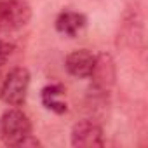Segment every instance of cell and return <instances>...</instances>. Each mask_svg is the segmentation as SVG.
<instances>
[{
    "instance_id": "obj_2",
    "label": "cell",
    "mask_w": 148,
    "mask_h": 148,
    "mask_svg": "<svg viewBox=\"0 0 148 148\" xmlns=\"http://www.w3.org/2000/svg\"><path fill=\"white\" fill-rule=\"evenodd\" d=\"M30 71L25 66L12 68L2 84L0 98L9 106H23L26 103L28 89H30Z\"/></svg>"
},
{
    "instance_id": "obj_3",
    "label": "cell",
    "mask_w": 148,
    "mask_h": 148,
    "mask_svg": "<svg viewBox=\"0 0 148 148\" xmlns=\"http://www.w3.org/2000/svg\"><path fill=\"white\" fill-rule=\"evenodd\" d=\"M32 7L26 0H0V33H11L26 26Z\"/></svg>"
},
{
    "instance_id": "obj_4",
    "label": "cell",
    "mask_w": 148,
    "mask_h": 148,
    "mask_svg": "<svg viewBox=\"0 0 148 148\" xmlns=\"http://www.w3.org/2000/svg\"><path fill=\"white\" fill-rule=\"evenodd\" d=\"M70 141L75 148H101L105 146V134L98 122L79 120L71 127Z\"/></svg>"
},
{
    "instance_id": "obj_6",
    "label": "cell",
    "mask_w": 148,
    "mask_h": 148,
    "mask_svg": "<svg viewBox=\"0 0 148 148\" xmlns=\"http://www.w3.org/2000/svg\"><path fill=\"white\" fill-rule=\"evenodd\" d=\"M94 61H96V56L91 51L79 49V51H73L66 56L64 68L75 79H89L91 71L94 68Z\"/></svg>"
},
{
    "instance_id": "obj_1",
    "label": "cell",
    "mask_w": 148,
    "mask_h": 148,
    "mask_svg": "<svg viewBox=\"0 0 148 148\" xmlns=\"http://www.w3.org/2000/svg\"><path fill=\"white\" fill-rule=\"evenodd\" d=\"M0 132L2 139L7 146L19 148L23 139H26L32 134V122L18 106L5 110L2 119H0Z\"/></svg>"
},
{
    "instance_id": "obj_8",
    "label": "cell",
    "mask_w": 148,
    "mask_h": 148,
    "mask_svg": "<svg viewBox=\"0 0 148 148\" xmlns=\"http://www.w3.org/2000/svg\"><path fill=\"white\" fill-rule=\"evenodd\" d=\"M64 92H66V89L63 84H49L40 91V101L47 110H51L58 115H63L68 112V105H66V101H63Z\"/></svg>"
},
{
    "instance_id": "obj_9",
    "label": "cell",
    "mask_w": 148,
    "mask_h": 148,
    "mask_svg": "<svg viewBox=\"0 0 148 148\" xmlns=\"http://www.w3.org/2000/svg\"><path fill=\"white\" fill-rule=\"evenodd\" d=\"M14 52V44L9 40H0V68H2Z\"/></svg>"
},
{
    "instance_id": "obj_7",
    "label": "cell",
    "mask_w": 148,
    "mask_h": 148,
    "mask_svg": "<svg viewBox=\"0 0 148 148\" xmlns=\"http://www.w3.org/2000/svg\"><path fill=\"white\" fill-rule=\"evenodd\" d=\"M54 26H56L58 33L68 37V38H75L87 26V16L82 12H75V11H63L58 14Z\"/></svg>"
},
{
    "instance_id": "obj_5",
    "label": "cell",
    "mask_w": 148,
    "mask_h": 148,
    "mask_svg": "<svg viewBox=\"0 0 148 148\" xmlns=\"http://www.w3.org/2000/svg\"><path fill=\"white\" fill-rule=\"evenodd\" d=\"M91 79H92L91 89L106 92V94L110 92V89L113 87L115 79H117V64H115V59L112 58V54L101 52L96 56L94 68L91 71Z\"/></svg>"
}]
</instances>
